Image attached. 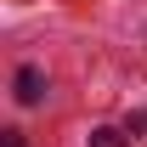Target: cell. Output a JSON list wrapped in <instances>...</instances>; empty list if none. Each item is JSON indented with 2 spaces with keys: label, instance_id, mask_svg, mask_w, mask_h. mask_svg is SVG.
Listing matches in <instances>:
<instances>
[{
  "label": "cell",
  "instance_id": "cell-2",
  "mask_svg": "<svg viewBox=\"0 0 147 147\" xmlns=\"http://www.w3.org/2000/svg\"><path fill=\"white\" fill-rule=\"evenodd\" d=\"M91 147H125V130H113V125L91 130Z\"/></svg>",
  "mask_w": 147,
  "mask_h": 147
},
{
  "label": "cell",
  "instance_id": "cell-3",
  "mask_svg": "<svg viewBox=\"0 0 147 147\" xmlns=\"http://www.w3.org/2000/svg\"><path fill=\"white\" fill-rule=\"evenodd\" d=\"M0 147H23V130H0Z\"/></svg>",
  "mask_w": 147,
  "mask_h": 147
},
{
  "label": "cell",
  "instance_id": "cell-1",
  "mask_svg": "<svg viewBox=\"0 0 147 147\" xmlns=\"http://www.w3.org/2000/svg\"><path fill=\"white\" fill-rule=\"evenodd\" d=\"M17 102H23V108L45 102V74H40V68H17Z\"/></svg>",
  "mask_w": 147,
  "mask_h": 147
},
{
  "label": "cell",
  "instance_id": "cell-4",
  "mask_svg": "<svg viewBox=\"0 0 147 147\" xmlns=\"http://www.w3.org/2000/svg\"><path fill=\"white\" fill-rule=\"evenodd\" d=\"M130 130H136V136H147V108L136 113V119H130Z\"/></svg>",
  "mask_w": 147,
  "mask_h": 147
}]
</instances>
